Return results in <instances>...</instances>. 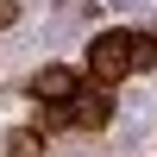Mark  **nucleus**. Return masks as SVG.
Masks as SVG:
<instances>
[{
  "mask_svg": "<svg viewBox=\"0 0 157 157\" xmlns=\"http://www.w3.org/2000/svg\"><path fill=\"white\" fill-rule=\"evenodd\" d=\"M50 126H75V132H101V126H107V88H75L69 101H57Z\"/></svg>",
  "mask_w": 157,
  "mask_h": 157,
  "instance_id": "f257e3e1",
  "label": "nucleus"
},
{
  "mask_svg": "<svg viewBox=\"0 0 157 157\" xmlns=\"http://www.w3.org/2000/svg\"><path fill=\"white\" fill-rule=\"evenodd\" d=\"M88 75H94V88H113L120 75H132V63H126V32H101L94 44H88Z\"/></svg>",
  "mask_w": 157,
  "mask_h": 157,
  "instance_id": "f03ea898",
  "label": "nucleus"
},
{
  "mask_svg": "<svg viewBox=\"0 0 157 157\" xmlns=\"http://www.w3.org/2000/svg\"><path fill=\"white\" fill-rule=\"evenodd\" d=\"M75 88H82V75H75L69 63H44V69L32 75V94L44 101V107H57V101H69Z\"/></svg>",
  "mask_w": 157,
  "mask_h": 157,
  "instance_id": "7ed1b4c3",
  "label": "nucleus"
},
{
  "mask_svg": "<svg viewBox=\"0 0 157 157\" xmlns=\"http://www.w3.org/2000/svg\"><path fill=\"white\" fill-rule=\"evenodd\" d=\"M126 63L132 69H157V32H126Z\"/></svg>",
  "mask_w": 157,
  "mask_h": 157,
  "instance_id": "20e7f679",
  "label": "nucleus"
},
{
  "mask_svg": "<svg viewBox=\"0 0 157 157\" xmlns=\"http://www.w3.org/2000/svg\"><path fill=\"white\" fill-rule=\"evenodd\" d=\"M6 157H44V138H38L32 126H13L6 132Z\"/></svg>",
  "mask_w": 157,
  "mask_h": 157,
  "instance_id": "39448f33",
  "label": "nucleus"
},
{
  "mask_svg": "<svg viewBox=\"0 0 157 157\" xmlns=\"http://www.w3.org/2000/svg\"><path fill=\"white\" fill-rule=\"evenodd\" d=\"M6 25H19V0H0V32Z\"/></svg>",
  "mask_w": 157,
  "mask_h": 157,
  "instance_id": "423d86ee",
  "label": "nucleus"
}]
</instances>
